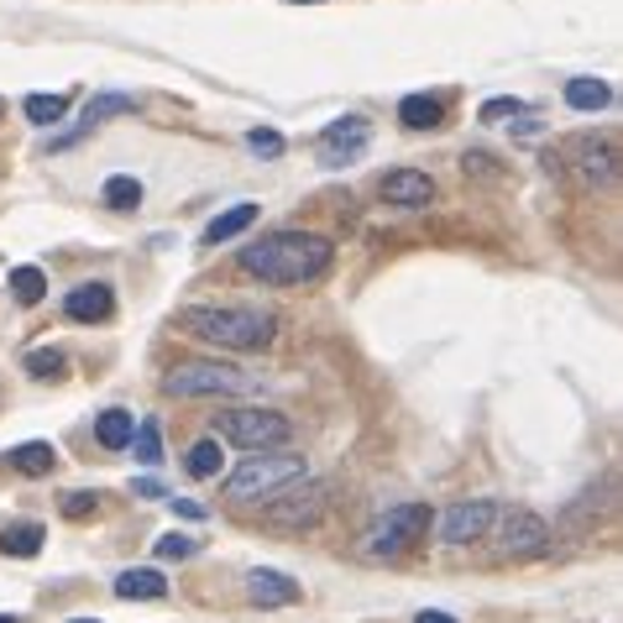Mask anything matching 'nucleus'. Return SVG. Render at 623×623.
<instances>
[{"instance_id":"nucleus-1","label":"nucleus","mask_w":623,"mask_h":623,"mask_svg":"<svg viewBox=\"0 0 623 623\" xmlns=\"http://www.w3.org/2000/svg\"><path fill=\"white\" fill-rule=\"evenodd\" d=\"M331 257L336 246L314 231H273V236L252 241L241 246V273L263 278V284H278V288H299V284H314L331 273Z\"/></svg>"},{"instance_id":"nucleus-2","label":"nucleus","mask_w":623,"mask_h":623,"mask_svg":"<svg viewBox=\"0 0 623 623\" xmlns=\"http://www.w3.org/2000/svg\"><path fill=\"white\" fill-rule=\"evenodd\" d=\"M178 331H189L194 341L220 346V351H263L278 320L252 304H189V310H178Z\"/></svg>"},{"instance_id":"nucleus-3","label":"nucleus","mask_w":623,"mask_h":623,"mask_svg":"<svg viewBox=\"0 0 623 623\" xmlns=\"http://www.w3.org/2000/svg\"><path fill=\"white\" fill-rule=\"evenodd\" d=\"M310 477V461L304 455H293V451H257V455H246L231 477L220 482V493L231 498V504H273L284 487H293V482H304Z\"/></svg>"},{"instance_id":"nucleus-4","label":"nucleus","mask_w":623,"mask_h":623,"mask_svg":"<svg viewBox=\"0 0 623 623\" xmlns=\"http://www.w3.org/2000/svg\"><path fill=\"white\" fill-rule=\"evenodd\" d=\"M551 163H561L566 178H572L581 194H608L613 184H619V147L608 142V137H598V131L566 137Z\"/></svg>"},{"instance_id":"nucleus-5","label":"nucleus","mask_w":623,"mask_h":623,"mask_svg":"<svg viewBox=\"0 0 623 623\" xmlns=\"http://www.w3.org/2000/svg\"><path fill=\"white\" fill-rule=\"evenodd\" d=\"M425 534H430V504H393L367 524L357 551L367 555V561H399V555L414 551Z\"/></svg>"},{"instance_id":"nucleus-6","label":"nucleus","mask_w":623,"mask_h":623,"mask_svg":"<svg viewBox=\"0 0 623 623\" xmlns=\"http://www.w3.org/2000/svg\"><path fill=\"white\" fill-rule=\"evenodd\" d=\"M216 440L220 446H241V451H284L293 440V419L278 408H220L216 414Z\"/></svg>"},{"instance_id":"nucleus-7","label":"nucleus","mask_w":623,"mask_h":623,"mask_svg":"<svg viewBox=\"0 0 623 623\" xmlns=\"http://www.w3.org/2000/svg\"><path fill=\"white\" fill-rule=\"evenodd\" d=\"M252 388H257L252 372L220 367V361H184V367H173L169 378H163L169 399H246Z\"/></svg>"},{"instance_id":"nucleus-8","label":"nucleus","mask_w":623,"mask_h":623,"mask_svg":"<svg viewBox=\"0 0 623 623\" xmlns=\"http://www.w3.org/2000/svg\"><path fill=\"white\" fill-rule=\"evenodd\" d=\"M325 498H331V487L325 482H314L304 477V487L293 482V487H284L273 504H267V524H278V529H310L320 524V514H325Z\"/></svg>"},{"instance_id":"nucleus-9","label":"nucleus","mask_w":623,"mask_h":623,"mask_svg":"<svg viewBox=\"0 0 623 623\" xmlns=\"http://www.w3.org/2000/svg\"><path fill=\"white\" fill-rule=\"evenodd\" d=\"M504 519V508L493 504V498H461L440 514V540L446 545H472V540H487L493 524Z\"/></svg>"},{"instance_id":"nucleus-10","label":"nucleus","mask_w":623,"mask_h":623,"mask_svg":"<svg viewBox=\"0 0 623 623\" xmlns=\"http://www.w3.org/2000/svg\"><path fill=\"white\" fill-rule=\"evenodd\" d=\"M551 545H555V534L534 508H508L504 514V555L508 561H540V555H551Z\"/></svg>"},{"instance_id":"nucleus-11","label":"nucleus","mask_w":623,"mask_h":623,"mask_svg":"<svg viewBox=\"0 0 623 623\" xmlns=\"http://www.w3.org/2000/svg\"><path fill=\"white\" fill-rule=\"evenodd\" d=\"M372 142V120L361 116H341L331 120L325 131H320V169H346V163H357L361 152Z\"/></svg>"},{"instance_id":"nucleus-12","label":"nucleus","mask_w":623,"mask_h":623,"mask_svg":"<svg viewBox=\"0 0 623 623\" xmlns=\"http://www.w3.org/2000/svg\"><path fill=\"white\" fill-rule=\"evenodd\" d=\"M378 189H383V199L393 205V210H430L435 178L430 173H419V169H393Z\"/></svg>"},{"instance_id":"nucleus-13","label":"nucleus","mask_w":623,"mask_h":623,"mask_svg":"<svg viewBox=\"0 0 623 623\" xmlns=\"http://www.w3.org/2000/svg\"><path fill=\"white\" fill-rule=\"evenodd\" d=\"M246 602H252V608H293V602H299V581L288 572L257 566V572L246 576Z\"/></svg>"},{"instance_id":"nucleus-14","label":"nucleus","mask_w":623,"mask_h":623,"mask_svg":"<svg viewBox=\"0 0 623 623\" xmlns=\"http://www.w3.org/2000/svg\"><path fill=\"white\" fill-rule=\"evenodd\" d=\"M64 314L79 320V325H100V320L116 314V293H111V284H79V288H69V299H64Z\"/></svg>"},{"instance_id":"nucleus-15","label":"nucleus","mask_w":623,"mask_h":623,"mask_svg":"<svg viewBox=\"0 0 623 623\" xmlns=\"http://www.w3.org/2000/svg\"><path fill=\"white\" fill-rule=\"evenodd\" d=\"M257 205H231V210H220L210 226H205V246H220V241H236L241 231H252L257 226Z\"/></svg>"},{"instance_id":"nucleus-16","label":"nucleus","mask_w":623,"mask_h":623,"mask_svg":"<svg viewBox=\"0 0 623 623\" xmlns=\"http://www.w3.org/2000/svg\"><path fill=\"white\" fill-rule=\"evenodd\" d=\"M116 598L120 602H158L169 598V581H163V572H120L116 576Z\"/></svg>"},{"instance_id":"nucleus-17","label":"nucleus","mask_w":623,"mask_h":623,"mask_svg":"<svg viewBox=\"0 0 623 623\" xmlns=\"http://www.w3.org/2000/svg\"><path fill=\"white\" fill-rule=\"evenodd\" d=\"M43 540H48V529L37 524V519H16V524H5V534H0V551L32 561V555H43Z\"/></svg>"},{"instance_id":"nucleus-18","label":"nucleus","mask_w":623,"mask_h":623,"mask_svg":"<svg viewBox=\"0 0 623 623\" xmlns=\"http://www.w3.org/2000/svg\"><path fill=\"white\" fill-rule=\"evenodd\" d=\"M399 120H404L408 131H435V126L446 120V100H440V95H404Z\"/></svg>"},{"instance_id":"nucleus-19","label":"nucleus","mask_w":623,"mask_h":623,"mask_svg":"<svg viewBox=\"0 0 623 623\" xmlns=\"http://www.w3.org/2000/svg\"><path fill=\"white\" fill-rule=\"evenodd\" d=\"M11 466H16L22 477H48L53 466H58V451H53L48 440H26V446L11 451Z\"/></svg>"},{"instance_id":"nucleus-20","label":"nucleus","mask_w":623,"mask_h":623,"mask_svg":"<svg viewBox=\"0 0 623 623\" xmlns=\"http://www.w3.org/2000/svg\"><path fill=\"white\" fill-rule=\"evenodd\" d=\"M131 430H137V414H126V408H105L95 419V435L105 451H120V446H131Z\"/></svg>"},{"instance_id":"nucleus-21","label":"nucleus","mask_w":623,"mask_h":623,"mask_svg":"<svg viewBox=\"0 0 623 623\" xmlns=\"http://www.w3.org/2000/svg\"><path fill=\"white\" fill-rule=\"evenodd\" d=\"M608 100H613V84H608V79H572V84H566V105H572V111H602Z\"/></svg>"},{"instance_id":"nucleus-22","label":"nucleus","mask_w":623,"mask_h":623,"mask_svg":"<svg viewBox=\"0 0 623 623\" xmlns=\"http://www.w3.org/2000/svg\"><path fill=\"white\" fill-rule=\"evenodd\" d=\"M184 466H189V477H199V482L220 477V466H226V455H220V440H216V435H210V440H194V446H189V455H184Z\"/></svg>"},{"instance_id":"nucleus-23","label":"nucleus","mask_w":623,"mask_h":623,"mask_svg":"<svg viewBox=\"0 0 623 623\" xmlns=\"http://www.w3.org/2000/svg\"><path fill=\"white\" fill-rule=\"evenodd\" d=\"M100 199H105L111 210H137V205L147 199V189H142V178H131V173H116V178H105Z\"/></svg>"},{"instance_id":"nucleus-24","label":"nucleus","mask_w":623,"mask_h":623,"mask_svg":"<svg viewBox=\"0 0 623 623\" xmlns=\"http://www.w3.org/2000/svg\"><path fill=\"white\" fill-rule=\"evenodd\" d=\"M131 111H137V100H131V95H95L90 105H84V120H79V126H84V131H95L100 120L131 116Z\"/></svg>"},{"instance_id":"nucleus-25","label":"nucleus","mask_w":623,"mask_h":623,"mask_svg":"<svg viewBox=\"0 0 623 623\" xmlns=\"http://www.w3.org/2000/svg\"><path fill=\"white\" fill-rule=\"evenodd\" d=\"M11 293H16V304H43V293H48V278H43V267H11Z\"/></svg>"},{"instance_id":"nucleus-26","label":"nucleus","mask_w":623,"mask_h":623,"mask_svg":"<svg viewBox=\"0 0 623 623\" xmlns=\"http://www.w3.org/2000/svg\"><path fill=\"white\" fill-rule=\"evenodd\" d=\"M22 111H26V120H37V126H53V120L69 116V95H26Z\"/></svg>"},{"instance_id":"nucleus-27","label":"nucleus","mask_w":623,"mask_h":623,"mask_svg":"<svg viewBox=\"0 0 623 623\" xmlns=\"http://www.w3.org/2000/svg\"><path fill=\"white\" fill-rule=\"evenodd\" d=\"M131 451L142 466H158L163 461V435H158V419H142L137 430H131Z\"/></svg>"},{"instance_id":"nucleus-28","label":"nucleus","mask_w":623,"mask_h":623,"mask_svg":"<svg viewBox=\"0 0 623 623\" xmlns=\"http://www.w3.org/2000/svg\"><path fill=\"white\" fill-rule=\"evenodd\" d=\"M22 367L32 372V378H43V383H48V378H64V367H69V361H64V351L43 346V351H26Z\"/></svg>"},{"instance_id":"nucleus-29","label":"nucleus","mask_w":623,"mask_h":623,"mask_svg":"<svg viewBox=\"0 0 623 623\" xmlns=\"http://www.w3.org/2000/svg\"><path fill=\"white\" fill-rule=\"evenodd\" d=\"M152 551H158V561H189V555L199 551V540H194V534H184V529H169V534H163Z\"/></svg>"},{"instance_id":"nucleus-30","label":"nucleus","mask_w":623,"mask_h":623,"mask_svg":"<svg viewBox=\"0 0 623 623\" xmlns=\"http://www.w3.org/2000/svg\"><path fill=\"white\" fill-rule=\"evenodd\" d=\"M508 116H529V105L519 95H498V100H487V105L477 111L482 126H498V120H508Z\"/></svg>"},{"instance_id":"nucleus-31","label":"nucleus","mask_w":623,"mask_h":623,"mask_svg":"<svg viewBox=\"0 0 623 623\" xmlns=\"http://www.w3.org/2000/svg\"><path fill=\"white\" fill-rule=\"evenodd\" d=\"M246 147H252V152H257V158H284V137H278V131H263V126H257V131H246Z\"/></svg>"},{"instance_id":"nucleus-32","label":"nucleus","mask_w":623,"mask_h":623,"mask_svg":"<svg viewBox=\"0 0 623 623\" xmlns=\"http://www.w3.org/2000/svg\"><path fill=\"white\" fill-rule=\"evenodd\" d=\"M64 514H69V519H90V514H95V493H69Z\"/></svg>"},{"instance_id":"nucleus-33","label":"nucleus","mask_w":623,"mask_h":623,"mask_svg":"<svg viewBox=\"0 0 623 623\" xmlns=\"http://www.w3.org/2000/svg\"><path fill=\"white\" fill-rule=\"evenodd\" d=\"M173 514H178V519H194V524L205 519V508H199V504H189V498H173Z\"/></svg>"},{"instance_id":"nucleus-34","label":"nucleus","mask_w":623,"mask_h":623,"mask_svg":"<svg viewBox=\"0 0 623 623\" xmlns=\"http://www.w3.org/2000/svg\"><path fill=\"white\" fill-rule=\"evenodd\" d=\"M137 498H169V493H163V482H137Z\"/></svg>"},{"instance_id":"nucleus-35","label":"nucleus","mask_w":623,"mask_h":623,"mask_svg":"<svg viewBox=\"0 0 623 623\" xmlns=\"http://www.w3.org/2000/svg\"><path fill=\"white\" fill-rule=\"evenodd\" d=\"M414 623H455V619H451V613H440V608H425Z\"/></svg>"},{"instance_id":"nucleus-36","label":"nucleus","mask_w":623,"mask_h":623,"mask_svg":"<svg viewBox=\"0 0 623 623\" xmlns=\"http://www.w3.org/2000/svg\"><path fill=\"white\" fill-rule=\"evenodd\" d=\"M0 623H22V619H16V613H0Z\"/></svg>"},{"instance_id":"nucleus-37","label":"nucleus","mask_w":623,"mask_h":623,"mask_svg":"<svg viewBox=\"0 0 623 623\" xmlns=\"http://www.w3.org/2000/svg\"><path fill=\"white\" fill-rule=\"evenodd\" d=\"M288 5H320V0H288Z\"/></svg>"},{"instance_id":"nucleus-38","label":"nucleus","mask_w":623,"mask_h":623,"mask_svg":"<svg viewBox=\"0 0 623 623\" xmlns=\"http://www.w3.org/2000/svg\"><path fill=\"white\" fill-rule=\"evenodd\" d=\"M73 623H100V619H73Z\"/></svg>"}]
</instances>
